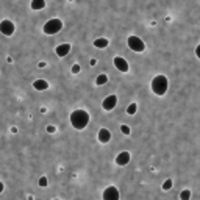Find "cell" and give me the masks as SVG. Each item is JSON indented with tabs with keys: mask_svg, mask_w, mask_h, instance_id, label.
Returning <instances> with one entry per match:
<instances>
[{
	"mask_svg": "<svg viewBox=\"0 0 200 200\" xmlns=\"http://www.w3.org/2000/svg\"><path fill=\"white\" fill-rule=\"evenodd\" d=\"M172 189V180L167 178L164 183H163V191H170Z\"/></svg>",
	"mask_w": 200,
	"mask_h": 200,
	"instance_id": "cell-18",
	"label": "cell"
},
{
	"mask_svg": "<svg viewBox=\"0 0 200 200\" xmlns=\"http://www.w3.org/2000/svg\"><path fill=\"white\" fill-rule=\"evenodd\" d=\"M14 30H16V27H14L13 21L5 19V21L0 22V33H2V35H5V36H11V35L14 33Z\"/></svg>",
	"mask_w": 200,
	"mask_h": 200,
	"instance_id": "cell-5",
	"label": "cell"
},
{
	"mask_svg": "<svg viewBox=\"0 0 200 200\" xmlns=\"http://www.w3.org/2000/svg\"><path fill=\"white\" fill-rule=\"evenodd\" d=\"M89 122V114L84 110H75L70 114V124L75 130H83Z\"/></svg>",
	"mask_w": 200,
	"mask_h": 200,
	"instance_id": "cell-1",
	"label": "cell"
},
{
	"mask_svg": "<svg viewBox=\"0 0 200 200\" xmlns=\"http://www.w3.org/2000/svg\"><path fill=\"white\" fill-rule=\"evenodd\" d=\"M130 160H131V155H130V152H121L117 156H116V164L117 166H127L128 163H130Z\"/></svg>",
	"mask_w": 200,
	"mask_h": 200,
	"instance_id": "cell-9",
	"label": "cell"
},
{
	"mask_svg": "<svg viewBox=\"0 0 200 200\" xmlns=\"http://www.w3.org/2000/svg\"><path fill=\"white\" fill-rule=\"evenodd\" d=\"M47 183H49V181H47V177H41V178L38 180V184H39L41 188H45Z\"/></svg>",
	"mask_w": 200,
	"mask_h": 200,
	"instance_id": "cell-19",
	"label": "cell"
},
{
	"mask_svg": "<svg viewBox=\"0 0 200 200\" xmlns=\"http://www.w3.org/2000/svg\"><path fill=\"white\" fill-rule=\"evenodd\" d=\"M117 105V97L116 95H108L103 102H102V107H103V110H107V111H111L114 107Z\"/></svg>",
	"mask_w": 200,
	"mask_h": 200,
	"instance_id": "cell-7",
	"label": "cell"
},
{
	"mask_svg": "<svg viewBox=\"0 0 200 200\" xmlns=\"http://www.w3.org/2000/svg\"><path fill=\"white\" fill-rule=\"evenodd\" d=\"M113 63H114V66H116V69L117 70H121V72H128V63L125 61V58H122V56H116L114 60H113Z\"/></svg>",
	"mask_w": 200,
	"mask_h": 200,
	"instance_id": "cell-8",
	"label": "cell"
},
{
	"mask_svg": "<svg viewBox=\"0 0 200 200\" xmlns=\"http://www.w3.org/2000/svg\"><path fill=\"white\" fill-rule=\"evenodd\" d=\"M80 70H81L80 64H74V66H72V74H78Z\"/></svg>",
	"mask_w": 200,
	"mask_h": 200,
	"instance_id": "cell-21",
	"label": "cell"
},
{
	"mask_svg": "<svg viewBox=\"0 0 200 200\" xmlns=\"http://www.w3.org/2000/svg\"><path fill=\"white\" fill-rule=\"evenodd\" d=\"M107 81H108V77H107L105 74H100V75L95 78V83H97L98 86H100V84H105Z\"/></svg>",
	"mask_w": 200,
	"mask_h": 200,
	"instance_id": "cell-15",
	"label": "cell"
},
{
	"mask_svg": "<svg viewBox=\"0 0 200 200\" xmlns=\"http://www.w3.org/2000/svg\"><path fill=\"white\" fill-rule=\"evenodd\" d=\"M127 44H128V47H130L133 52L141 53V52H144V50H145V44H144V41H142L141 38H138V36H130V38L127 39Z\"/></svg>",
	"mask_w": 200,
	"mask_h": 200,
	"instance_id": "cell-4",
	"label": "cell"
},
{
	"mask_svg": "<svg viewBox=\"0 0 200 200\" xmlns=\"http://www.w3.org/2000/svg\"><path fill=\"white\" fill-rule=\"evenodd\" d=\"M97 138H98V141L102 142V144H107V142H110V139H111V133H110L108 128H100Z\"/></svg>",
	"mask_w": 200,
	"mask_h": 200,
	"instance_id": "cell-10",
	"label": "cell"
},
{
	"mask_svg": "<svg viewBox=\"0 0 200 200\" xmlns=\"http://www.w3.org/2000/svg\"><path fill=\"white\" fill-rule=\"evenodd\" d=\"M53 200H60V198H53Z\"/></svg>",
	"mask_w": 200,
	"mask_h": 200,
	"instance_id": "cell-25",
	"label": "cell"
},
{
	"mask_svg": "<svg viewBox=\"0 0 200 200\" xmlns=\"http://www.w3.org/2000/svg\"><path fill=\"white\" fill-rule=\"evenodd\" d=\"M191 198V191L189 189H183L180 192V200H189Z\"/></svg>",
	"mask_w": 200,
	"mask_h": 200,
	"instance_id": "cell-16",
	"label": "cell"
},
{
	"mask_svg": "<svg viewBox=\"0 0 200 200\" xmlns=\"http://www.w3.org/2000/svg\"><path fill=\"white\" fill-rule=\"evenodd\" d=\"M103 200H119V189L116 186H108L103 191Z\"/></svg>",
	"mask_w": 200,
	"mask_h": 200,
	"instance_id": "cell-6",
	"label": "cell"
},
{
	"mask_svg": "<svg viewBox=\"0 0 200 200\" xmlns=\"http://www.w3.org/2000/svg\"><path fill=\"white\" fill-rule=\"evenodd\" d=\"M2 192H3V183L0 181V194H2Z\"/></svg>",
	"mask_w": 200,
	"mask_h": 200,
	"instance_id": "cell-24",
	"label": "cell"
},
{
	"mask_svg": "<svg viewBox=\"0 0 200 200\" xmlns=\"http://www.w3.org/2000/svg\"><path fill=\"white\" fill-rule=\"evenodd\" d=\"M195 55H197V58L200 60V44H198V45L195 47Z\"/></svg>",
	"mask_w": 200,
	"mask_h": 200,
	"instance_id": "cell-23",
	"label": "cell"
},
{
	"mask_svg": "<svg viewBox=\"0 0 200 200\" xmlns=\"http://www.w3.org/2000/svg\"><path fill=\"white\" fill-rule=\"evenodd\" d=\"M153 94L156 95H164L167 92V88H169V81L166 78V75H156L153 80H152V84H150Z\"/></svg>",
	"mask_w": 200,
	"mask_h": 200,
	"instance_id": "cell-2",
	"label": "cell"
},
{
	"mask_svg": "<svg viewBox=\"0 0 200 200\" xmlns=\"http://www.w3.org/2000/svg\"><path fill=\"white\" fill-rule=\"evenodd\" d=\"M121 131H122L124 135H130V133H131V130H130L128 125H121Z\"/></svg>",
	"mask_w": 200,
	"mask_h": 200,
	"instance_id": "cell-20",
	"label": "cell"
},
{
	"mask_svg": "<svg viewBox=\"0 0 200 200\" xmlns=\"http://www.w3.org/2000/svg\"><path fill=\"white\" fill-rule=\"evenodd\" d=\"M45 8V0H31V10H42Z\"/></svg>",
	"mask_w": 200,
	"mask_h": 200,
	"instance_id": "cell-14",
	"label": "cell"
},
{
	"mask_svg": "<svg viewBox=\"0 0 200 200\" xmlns=\"http://www.w3.org/2000/svg\"><path fill=\"white\" fill-rule=\"evenodd\" d=\"M70 49H72L70 44H60V45L56 47V55L61 56V58H63V56H67L69 52H70Z\"/></svg>",
	"mask_w": 200,
	"mask_h": 200,
	"instance_id": "cell-11",
	"label": "cell"
},
{
	"mask_svg": "<svg viewBox=\"0 0 200 200\" xmlns=\"http://www.w3.org/2000/svg\"><path fill=\"white\" fill-rule=\"evenodd\" d=\"M61 28H63V22L60 19H50L44 25V33L45 35H56L58 31H61Z\"/></svg>",
	"mask_w": 200,
	"mask_h": 200,
	"instance_id": "cell-3",
	"label": "cell"
},
{
	"mask_svg": "<svg viewBox=\"0 0 200 200\" xmlns=\"http://www.w3.org/2000/svg\"><path fill=\"white\" fill-rule=\"evenodd\" d=\"M33 88H35L36 91H45V89L49 88V83H47L45 80H36V81L33 83Z\"/></svg>",
	"mask_w": 200,
	"mask_h": 200,
	"instance_id": "cell-12",
	"label": "cell"
},
{
	"mask_svg": "<svg viewBox=\"0 0 200 200\" xmlns=\"http://www.w3.org/2000/svg\"><path fill=\"white\" fill-rule=\"evenodd\" d=\"M136 110H138V103H130L128 108H127V113H128L130 116H133V114L136 113Z\"/></svg>",
	"mask_w": 200,
	"mask_h": 200,
	"instance_id": "cell-17",
	"label": "cell"
},
{
	"mask_svg": "<svg viewBox=\"0 0 200 200\" xmlns=\"http://www.w3.org/2000/svg\"><path fill=\"white\" fill-rule=\"evenodd\" d=\"M47 131H49V133H55V131H56V128H55L53 125H49V127H47Z\"/></svg>",
	"mask_w": 200,
	"mask_h": 200,
	"instance_id": "cell-22",
	"label": "cell"
},
{
	"mask_svg": "<svg viewBox=\"0 0 200 200\" xmlns=\"http://www.w3.org/2000/svg\"><path fill=\"white\" fill-rule=\"evenodd\" d=\"M108 44H110V41H108L107 38H97V39L94 41V45L98 47V49H105Z\"/></svg>",
	"mask_w": 200,
	"mask_h": 200,
	"instance_id": "cell-13",
	"label": "cell"
}]
</instances>
